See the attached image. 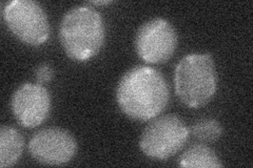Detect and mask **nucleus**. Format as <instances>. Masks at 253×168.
Instances as JSON below:
<instances>
[{
  "label": "nucleus",
  "mask_w": 253,
  "mask_h": 168,
  "mask_svg": "<svg viewBox=\"0 0 253 168\" xmlns=\"http://www.w3.org/2000/svg\"><path fill=\"white\" fill-rule=\"evenodd\" d=\"M54 76V70L53 67L47 65V63H42V65L38 66L35 69V77L37 80L38 84H44L50 82Z\"/></svg>",
  "instance_id": "nucleus-12"
},
{
  "label": "nucleus",
  "mask_w": 253,
  "mask_h": 168,
  "mask_svg": "<svg viewBox=\"0 0 253 168\" xmlns=\"http://www.w3.org/2000/svg\"><path fill=\"white\" fill-rule=\"evenodd\" d=\"M2 14L7 28L23 43L41 45L49 38V20L37 1L13 0L5 4Z\"/></svg>",
  "instance_id": "nucleus-5"
},
{
  "label": "nucleus",
  "mask_w": 253,
  "mask_h": 168,
  "mask_svg": "<svg viewBox=\"0 0 253 168\" xmlns=\"http://www.w3.org/2000/svg\"><path fill=\"white\" fill-rule=\"evenodd\" d=\"M12 111L25 127L33 129L45 121L51 110V96L42 84L25 83L13 94Z\"/></svg>",
  "instance_id": "nucleus-8"
},
{
  "label": "nucleus",
  "mask_w": 253,
  "mask_h": 168,
  "mask_svg": "<svg viewBox=\"0 0 253 168\" xmlns=\"http://www.w3.org/2000/svg\"><path fill=\"white\" fill-rule=\"evenodd\" d=\"M189 134V129L178 116L155 117L142 132L139 147L150 158L166 160L185 146Z\"/></svg>",
  "instance_id": "nucleus-4"
},
{
  "label": "nucleus",
  "mask_w": 253,
  "mask_h": 168,
  "mask_svg": "<svg viewBox=\"0 0 253 168\" xmlns=\"http://www.w3.org/2000/svg\"><path fill=\"white\" fill-rule=\"evenodd\" d=\"M180 167L194 168H218L223 167L219 158L206 144L199 143L187 148L179 158Z\"/></svg>",
  "instance_id": "nucleus-10"
},
{
  "label": "nucleus",
  "mask_w": 253,
  "mask_h": 168,
  "mask_svg": "<svg viewBox=\"0 0 253 168\" xmlns=\"http://www.w3.org/2000/svg\"><path fill=\"white\" fill-rule=\"evenodd\" d=\"M112 1H93L92 3L93 4H99V5H102V4H109V3H111Z\"/></svg>",
  "instance_id": "nucleus-13"
},
{
  "label": "nucleus",
  "mask_w": 253,
  "mask_h": 168,
  "mask_svg": "<svg viewBox=\"0 0 253 168\" xmlns=\"http://www.w3.org/2000/svg\"><path fill=\"white\" fill-rule=\"evenodd\" d=\"M77 143L68 131L52 127L38 131L29 142V153L44 165H63L73 159Z\"/></svg>",
  "instance_id": "nucleus-7"
},
{
  "label": "nucleus",
  "mask_w": 253,
  "mask_h": 168,
  "mask_svg": "<svg viewBox=\"0 0 253 168\" xmlns=\"http://www.w3.org/2000/svg\"><path fill=\"white\" fill-rule=\"evenodd\" d=\"M61 45L69 57L86 61L98 54L106 39L102 16L88 5H78L62 17L59 30Z\"/></svg>",
  "instance_id": "nucleus-2"
},
{
  "label": "nucleus",
  "mask_w": 253,
  "mask_h": 168,
  "mask_svg": "<svg viewBox=\"0 0 253 168\" xmlns=\"http://www.w3.org/2000/svg\"><path fill=\"white\" fill-rule=\"evenodd\" d=\"M23 138L21 134L12 126L0 129V167H10L18 162L22 155Z\"/></svg>",
  "instance_id": "nucleus-9"
},
{
  "label": "nucleus",
  "mask_w": 253,
  "mask_h": 168,
  "mask_svg": "<svg viewBox=\"0 0 253 168\" xmlns=\"http://www.w3.org/2000/svg\"><path fill=\"white\" fill-rule=\"evenodd\" d=\"M177 46V34L171 23L163 18L148 20L138 29L135 47L139 57L148 63L168 61Z\"/></svg>",
  "instance_id": "nucleus-6"
},
{
  "label": "nucleus",
  "mask_w": 253,
  "mask_h": 168,
  "mask_svg": "<svg viewBox=\"0 0 253 168\" xmlns=\"http://www.w3.org/2000/svg\"><path fill=\"white\" fill-rule=\"evenodd\" d=\"M189 133L201 142L210 143L220 138L223 127L215 119H201L191 126Z\"/></svg>",
  "instance_id": "nucleus-11"
},
{
  "label": "nucleus",
  "mask_w": 253,
  "mask_h": 168,
  "mask_svg": "<svg viewBox=\"0 0 253 168\" xmlns=\"http://www.w3.org/2000/svg\"><path fill=\"white\" fill-rule=\"evenodd\" d=\"M116 101L129 118L148 121L168 105L169 89L161 71L137 66L126 70L116 89Z\"/></svg>",
  "instance_id": "nucleus-1"
},
{
  "label": "nucleus",
  "mask_w": 253,
  "mask_h": 168,
  "mask_svg": "<svg viewBox=\"0 0 253 168\" xmlns=\"http://www.w3.org/2000/svg\"><path fill=\"white\" fill-rule=\"evenodd\" d=\"M175 92L189 107L207 104L216 92L215 65L210 54H191L177 63L174 73Z\"/></svg>",
  "instance_id": "nucleus-3"
}]
</instances>
